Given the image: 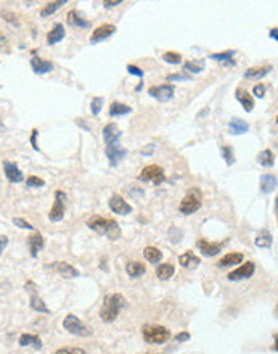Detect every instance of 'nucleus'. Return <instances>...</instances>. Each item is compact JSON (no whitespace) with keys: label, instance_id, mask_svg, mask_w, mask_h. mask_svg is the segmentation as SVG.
<instances>
[{"label":"nucleus","instance_id":"6","mask_svg":"<svg viewBox=\"0 0 278 354\" xmlns=\"http://www.w3.org/2000/svg\"><path fill=\"white\" fill-rule=\"evenodd\" d=\"M139 181L141 182H153L156 186H159L166 181V176H164V171H162L161 166H156V165H151V166H146L141 169V172L139 174Z\"/></svg>","mask_w":278,"mask_h":354},{"label":"nucleus","instance_id":"22","mask_svg":"<svg viewBox=\"0 0 278 354\" xmlns=\"http://www.w3.org/2000/svg\"><path fill=\"white\" fill-rule=\"evenodd\" d=\"M277 187V176L275 174H264L261 177V192L272 193Z\"/></svg>","mask_w":278,"mask_h":354},{"label":"nucleus","instance_id":"53","mask_svg":"<svg viewBox=\"0 0 278 354\" xmlns=\"http://www.w3.org/2000/svg\"><path fill=\"white\" fill-rule=\"evenodd\" d=\"M7 44H8L7 37H5V36H3L2 33H0V47H2V45H7Z\"/></svg>","mask_w":278,"mask_h":354},{"label":"nucleus","instance_id":"48","mask_svg":"<svg viewBox=\"0 0 278 354\" xmlns=\"http://www.w3.org/2000/svg\"><path fill=\"white\" fill-rule=\"evenodd\" d=\"M121 3H122V0H111V2H109V0H104L103 7L104 8H113V7H118V5H121Z\"/></svg>","mask_w":278,"mask_h":354},{"label":"nucleus","instance_id":"12","mask_svg":"<svg viewBox=\"0 0 278 354\" xmlns=\"http://www.w3.org/2000/svg\"><path fill=\"white\" fill-rule=\"evenodd\" d=\"M114 33H116V26L114 24H102L93 29V33L90 36V42L92 44H98V42L111 37Z\"/></svg>","mask_w":278,"mask_h":354},{"label":"nucleus","instance_id":"37","mask_svg":"<svg viewBox=\"0 0 278 354\" xmlns=\"http://www.w3.org/2000/svg\"><path fill=\"white\" fill-rule=\"evenodd\" d=\"M68 23L72 24V26H79V28H90V23L88 21H84L79 15H77V12H70V15H68Z\"/></svg>","mask_w":278,"mask_h":354},{"label":"nucleus","instance_id":"3","mask_svg":"<svg viewBox=\"0 0 278 354\" xmlns=\"http://www.w3.org/2000/svg\"><path fill=\"white\" fill-rule=\"evenodd\" d=\"M145 341L151 343V345H162V343L169 341L171 332L169 329H166L164 325H156V324H148L141 329Z\"/></svg>","mask_w":278,"mask_h":354},{"label":"nucleus","instance_id":"43","mask_svg":"<svg viewBox=\"0 0 278 354\" xmlns=\"http://www.w3.org/2000/svg\"><path fill=\"white\" fill-rule=\"evenodd\" d=\"M55 354H86V353H84V350H79V348H60Z\"/></svg>","mask_w":278,"mask_h":354},{"label":"nucleus","instance_id":"35","mask_svg":"<svg viewBox=\"0 0 278 354\" xmlns=\"http://www.w3.org/2000/svg\"><path fill=\"white\" fill-rule=\"evenodd\" d=\"M31 308H33L34 311H37V313L50 314V309L47 308L44 299H42L40 297H37V295H33V297H31Z\"/></svg>","mask_w":278,"mask_h":354},{"label":"nucleus","instance_id":"26","mask_svg":"<svg viewBox=\"0 0 278 354\" xmlns=\"http://www.w3.org/2000/svg\"><path fill=\"white\" fill-rule=\"evenodd\" d=\"M272 70H274V68H272L270 65L261 66V68H249V70L244 73V77L246 79H261V77L269 75Z\"/></svg>","mask_w":278,"mask_h":354},{"label":"nucleus","instance_id":"32","mask_svg":"<svg viewBox=\"0 0 278 354\" xmlns=\"http://www.w3.org/2000/svg\"><path fill=\"white\" fill-rule=\"evenodd\" d=\"M233 56H235V50H227V52H222V54H212V55H209V58H211V60L224 61V63H227V65H230V66H235Z\"/></svg>","mask_w":278,"mask_h":354},{"label":"nucleus","instance_id":"44","mask_svg":"<svg viewBox=\"0 0 278 354\" xmlns=\"http://www.w3.org/2000/svg\"><path fill=\"white\" fill-rule=\"evenodd\" d=\"M2 17L8 21L10 24H15V26H19V21H18V17L17 15H13V13H10V12H3L2 13Z\"/></svg>","mask_w":278,"mask_h":354},{"label":"nucleus","instance_id":"23","mask_svg":"<svg viewBox=\"0 0 278 354\" xmlns=\"http://www.w3.org/2000/svg\"><path fill=\"white\" fill-rule=\"evenodd\" d=\"M243 260H244V256L241 255V253H228V255H225L224 258H220L217 266L219 267H230V266H235V264H240Z\"/></svg>","mask_w":278,"mask_h":354},{"label":"nucleus","instance_id":"8","mask_svg":"<svg viewBox=\"0 0 278 354\" xmlns=\"http://www.w3.org/2000/svg\"><path fill=\"white\" fill-rule=\"evenodd\" d=\"M175 89L171 84H162V86H155L148 89L150 97L156 98L158 102H169V100L174 97Z\"/></svg>","mask_w":278,"mask_h":354},{"label":"nucleus","instance_id":"39","mask_svg":"<svg viewBox=\"0 0 278 354\" xmlns=\"http://www.w3.org/2000/svg\"><path fill=\"white\" fill-rule=\"evenodd\" d=\"M162 60L171 63V65H179V63H182V55L177 54V52H166L162 55Z\"/></svg>","mask_w":278,"mask_h":354},{"label":"nucleus","instance_id":"24","mask_svg":"<svg viewBox=\"0 0 278 354\" xmlns=\"http://www.w3.org/2000/svg\"><path fill=\"white\" fill-rule=\"evenodd\" d=\"M228 129L233 135H240V134H244V132L249 130V124L240 118H233L228 123Z\"/></svg>","mask_w":278,"mask_h":354},{"label":"nucleus","instance_id":"11","mask_svg":"<svg viewBox=\"0 0 278 354\" xmlns=\"http://www.w3.org/2000/svg\"><path fill=\"white\" fill-rule=\"evenodd\" d=\"M256 271V266L254 262H244L243 266H240L238 269H235L228 274V280H233V282H238V280H244V279H249L251 276L254 274Z\"/></svg>","mask_w":278,"mask_h":354},{"label":"nucleus","instance_id":"51","mask_svg":"<svg viewBox=\"0 0 278 354\" xmlns=\"http://www.w3.org/2000/svg\"><path fill=\"white\" fill-rule=\"evenodd\" d=\"M7 245H8V239L5 235H2V237H0V255L3 253V250L7 248Z\"/></svg>","mask_w":278,"mask_h":354},{"label":"nucleus","instance_id":"17","mask_svg":"<svg viewBox=\"0 0 278 354\" xmlns=\"http://www.w3.org/2000/svg\"><path fill=\"white\" fill-rule=\"evenodd\" d=\"M31 66H33V71L35 75H47V73L53 71V63L42 60L39 56H34L33 60H31Z\"/></svg>","mask_w":278,"mask_h":354},{"label":"nucleus","instance_id":"20","mask_svg":"<svg viewBox=\"0 0 278 354\" xmlns=\"http://www.w3.org/2000/svg\"><path fill=\"white\" fill-rule=\"evenodd\" d=\"M28 245H29V250H31V255H33V258H35L39 255V251L44 248V245H45L44 237H42L39 232H37V234H34V235H31L28 239Z\"/></svg>","mask_w":278,"mask_h":354},{"label":"nucleus","instance_id":"38","mask_svg":"<svg viewBox=\"0 0 278 354\" xmlns=\"http://www.w3.org/2000/svg\"><path fill=\"white\" fill-rule=\"evenodd\" d=\"M220 155H222V158H224L225 163H227L228 166H232L233 163H235V155H233V149H232V147H228V145L220 147Z\"/></svg>","mask_w":278,"mask_h":354},{"label":"nucleus","instance_id":"29","mask_svg":"<svg viewBox=\"0 0 278 354\" xmlns=\"http://www.w3.org/2000/svg\"><path fill=\"white\" fill-rule=\"evenodd\" d=\"M19 345L21 346H34L35 350H40V348H42V341H40L39 336L24 334V335L19 336Z\"/></svg>","mask_w":278,"mask_h":354},{"label":"nucleus","instance_id":"1","mask_svg":"<svg viewBox=\"0 0 278 354\" xmlns=\"http://www.w3.org/2000/svg\"><path fill=\"white\" fill-rule=\"evenodd\" d=\"M125 306V298L121 293H113L104 297L102 309H100V317H102L103 322L106 324H111V322L116 320V317L119 316L121 311L124 309Z\"/></svg>","mask_w":278,"mask_h":354},{"label":"nucleus","instance_id":"25","mask_svg":"<svg viewBox=\"0 0 278 354\" xmlns=\"http://www.w3.org/2000/svg\"><path fill=\"white\" fill-rule=\"evenodd\" d=\"M125 272H127L129 277H141L143 274L146 272V267L145 264H141L139 261H132V262H127V266H125Z\"/></svg>","mask_w":278,"mask_h":354},{"label":"nucleus","instance_id":"18","mask_svg":"<svg viewBox=\"0 0 278 354\" xmlns=\"http://www.w3.org/2000/svg\"><path fill=\"white\" fill-rule=\"evenodd\" d=\"M235 97H237V100L241 103V107L244 108V112L251 113L254 110V98L251 97L248 91H243V89H237V92H235Z\"/></svg>","mask_w":278,"mask_h":354},{"label":"nucleus","instance_id":"13","mask_svg":"<svg viewBox=\"0 0 278 354\" xmlns=\"http://www.w3.org/2000/svg\"><path fill=\"white\" fill-rule=\"evenodd\" d=\"M3 169H5V177L8 179L10 182L13 184H19L24 181V176L21 172V169L15 165L12 161H3Z\"/></svg>","mask_w":278,"mask_h":354},{"label":"nucleus","instance_id":"46","mask_svg":"<svg viewBox=\"0 0 278 354\" xmlns=\"http://www.w3.org/2000/svg\"><path fill=\"white\" fill-rule=\"evenodd\" d=\"M166 79H167V81H190V76H185V75H169Z\"/></svg>","mask_w":278,"mask_h":354},{"label":"nucleus","instance_id":"42","mask_svg":"<svg viewBox=\"0 0 278 354\" xmlns=\"http://www.w3.org/2000/svg\"><path fill=\"white\" fill-rule=\"evenodd\" d=\"M13 224H15V225H18V227H21V229H28V230H33V229H34V225H33V224H29L28 221H24V219H21V218H15V219H13Z\"/></svg>","mask_w":278,"mask_h":354},{"label":"nucleus","instance_id":"33","mask_svg":"<svg viewBox=\"0 0 278 354\" xmlns=\"http://www.w3.org/2000/svg\"><path fill=\"white\" fill-rule=\"evenodd\" d=\"M258 161L261 166H265V168H270L275 165V155L272 153V150H264L259 153L258 156Z\"/></svg>","mask_w":278,"mask_h":354},{"label":"nucleus","instance_id":"9","mask_svg":"<svg viewBox=\"0 0 278 354\" xmlns=\"http://www.w3.org/2000/svg\"><path fill=\"white\" fill-rule=\"evenodd\" d=\"M104 153H106L108 160H109V165L113 168L118 166L119 161H122L125 156H127V150L124 149L122 145H119V142L116 144H109L106 145V149H104Z\"/></svg>","mask_w":278,"mask_h":354},{"label":"nucleus","instance_id":"52","mask_svg":"<svg viewBox=\"0 0 278 354\" xmlns=\"http://www.w3.org/2000/svg\"><path fill=\"white\" fill-rule=\"evenodd\" d=\"M153 150H155V145L151 144L148 147H145V150H141V155H151V153H153Z\"/></svg>","mask_w":278,"mask_h":354},{"label":"nucleus","instance_id":"31","mask_svg":"<svg viewBox=\"0 0 278 354\" xmlns=\"http://www.w3.org/2000/svg\"><path fill=\"white\" fill-rule=\"evenodd\" d=\"M130 112H132V108L121 102H113L111 107H109V116H122V114H129Z\"/></svg>","mask_w":278,"mask_h":354},{"label":"nucleus","instance_id":"36","mask_svg":"<svg viewBox=\"0 0 278 354\" xmlns=\"http://www.w3.org/2000/svg\"><path fill=\"white\" fill-rule=\"evenodd\" d=\"M204 60H196V61H185V65H183V68H185V71H190L193 73V75H199L201 71H204Z\"/></svg>","mask_w":278,"mask_h":354},{"label":"nucleus","instance_id":"16","mask_svg":"<svg viewBox=\"0 0 278 354\" xmlns=\"http://www.w3.org/2000/svg\"><path fill=\"white\" fill-rule=\"evenodd\" d=\"M198 248H199V251H201L204 256L211 258V256H216L217 253L222 250V243H212V242H208V240H198Z\"/></svg>","mask_w":278,"mask_h":354},{"label":"nucleus","instance_id":"19","mask_svg":"<svg viewBox=\"0 0 278 354\" xmlns=\"http://www.w3.org/2000/svg\"><path fill=\"white\" fill-rule=\"evenodd\" d=\"M63 39H65V26L61 23H56L53 26V29L47 34V44L55 45V44H58V42H61Z\"/></svg>","mask_w":278,"mask_h":354},{"label":"nucleus","instance_id":"10","mask_svg":"<svg viewBox=\"0 0 278 354\" xmlns=\"http://www.w3.org/2000/svg\"><path fill=\"white\" fill-rule=\"evenodd\" d=\"M109 209L119 216H125V214L132 213V206L125 202L122 197H119V195H113V197L109 198Z\"/></svg>","mask_w":278,"mask_h":354},{"label":"nucleus","instance_id":"40","mask_svg":"<svg viewBox=\"0 0 278 354\" xmlns=\"http://www.w3.org/2000/svg\"><path fill=\"white\" fill-rule=\"evenodd\" d=\"M102 107H103V97H95L92 98V103H90V110H92V114H100L102 112Z\"/></svg>","mask_w":278,"mask_h":354},{"label":"nucleus","instance_id":"2","mask_svg":"<svg viewBox=\"0 0 278 354\" xmlns=\"http://www.w3.org/2000/svg\"><path fill=\"white\" fill-rule=\"evenodd\" d=\"M87 225L92 230H95L100 235H106L109 240H118L121 237V227L116 221L113 219H104L102 216H92L87 221Z\"/></svg>","mask_w":278,"mask_h":354},{"label":"nucleus","instance_id":"55","mask_svg":"<svg viewBox=\"0 0 278 354\" xmlns=\"http://www.w3.org/2000/svg\"><path fill=\"white\" fill-rule=\"evenodd\" d=\"M5 129V126H3V123H2V121H0V132H2Z\"/></svg>","mask_w":278,"mask_h":354},{"label":"nucleus","instance_id":"30","mask_svg":"<svg viewBox=\"0 0 278 354\" xmlns=\"http://www.w3.org/2000/svg\"><path fill=\"white\" fill-rule=\"evenodd\" d=\"M174 272H175V269H174V266H172L171 262L159 264L158 269H156V274H158V277H159L161 280H167V279H171L172 276H174Z\"/></svg>","mask_w":278,"mask_h":354},{"label":"nucleus","instance_id":"28","mask_svg":"<svg viewBox=\"0 0 278 354\" xmlns=\"http://www.w3.org/2000/svg\"><path fill=\"white\" fill-rule=\"evenodd\" d=\"M143 255L146 258V261H150L151 264H158L162 260V251L158 250L156 246H146L143 250Z\"/></svg>","mask_w":278,"mask_h":354},{"label":"nucleus","instance_id":"21","mask_svg":"<svg viewBox=\"0 0 278 354\" xmlns=\"http://www.w3.org/2000/svg\"><path fill=\"white\" fill-rule=\"evenodd\" d=\"M179 262H180V266L182 267H185V269H191V267H196L199 262H201V260L195 255L193 251H185L183 255L179 256Z\"/></svg>","mask_w":278,"mask_h":354},{"label":"nucleus","instance_id":"54","mask_svg":"<svg viewBox=\"0 0 278 354\" xmlns=\"http://www.w3.org/2000/svg\"><path fill=\"white\" fill-rule=\"evenodd\" d=\"M270 37H272V39H274L275 42L278 40V36H277V28H274V29H272V31H270Z\"/></svg>","mask_w":278,"mask_h":354},{"label":"nucleus","instance_id":"7","mask_svg":"<svg viewBox=\"0 0 278 354\" xmlns=\"http://www.w3.org/2000/svg\"><path fill=\"white\" fill-rule=\"evenodd\" d=\"M65 203H66V193L58 190V192L55 193V203L52 206L50 214H49L50 221L58 223V221L63 219V216H65Z\"/></svg>","mask_w":278,"mask_h":354},{"label":"nucleus","instance_id":"45","mask_svg":"<svg viewBox=\"0 0 278 354\" xmlns=\"http://www.w3.org/2000/svg\"><path fill=\"white\" fill-rule=\"evenodd\" d=\"M127 71L130 73V75H134V76H139L143 79V71L140 70L139 66H134V65H127Z\"/></svg>","mask_w":278,"mask_h":354},{"label":"nucleus","instance_id":"49","mask_svg":"<svg viewBox=\"0 0 278 354\" xmlns=\"http://www.w3.org/2000/svg\"><path fill=\"white\" fill-rule=\"evenodd\" d=\"M37 134H39L37 129H34V130H33V135H31V144H33V149H34L35 151H39L37 142H35V140H37Z\"/></svg>","mask_w":278,"mask_h":354},{"label":"nucleus","instance_id":"5","mask_svg":"<svg viewBox=\"0 0 278 354\" xmlns=\"http://www.w3.org/2000/svg\"><path fill=\"white\" fill-rule=\"evenodd\" d=\"M199 208H201V193H199L198 190H190L179 205L180 213L187 214V216L196 213Z\"/></svg>","mask_w":278,"mask_h":354},{"label":"nucleus","instance_id":"27","mask_svg":"<svg viewBox=\"0 0 278 354\" xmlns=\"http://www.w3.org/2000/svg\"><path fill=\"white\" fill-rule=\"evenodd\" d=\"M256 246H259V248H270L272 246V243H274V239H272V234L269 230H261L258 237H256Z\"/></svg>","mask_w":278,"mask_h":354},{"label":"nucleus","instance_id":"47","mask_svg":"<svg viewBox=\"0 0 278 354\" xmlns=\"http://www.w3.org/2000/svg\"><path fill=\"white\" fill-rule=\"evenodd\" d=\"M254 95H256V97H259V98L264 97V95H265L264 84H258V86H254Z\"/></svg>","mask_w":278,"mask_h":354},{"label":"nucleus","instance_id":"41","mask_svg":"<svg viewBox=\"0 0 278 354\" xmlns=\"http://www.w3.org/2000/svg\"><path fill=\"white\" fill-rule=\"evenodd\" d=\"M26 186L31 187V188H39V187H44L45 182L42 181L40 177H35V176H29L28 181H26Z\"/></svg>","mask_w":278,"mask_h":354},{"label":"nucleus","instance_id":"56","mask_svg":"<svg viewBox=\"0 0 278 354\" xmlns=\"http://www.w3.org/2000/svg\"><path fill=\"white\" fill-rule=\"evenodd\" d=\"M143 354H156V353H143Z\"/></svg>","mask_w":278,"mask_h":354},{"label":"nucleus","instance_id":"4","mask_svg":"<svg viewBox=\"0 0 278 354\" xmlns=\"http://www.w3.org/2000/svg\"><path fill=\"white\" fill-rule=\"evenodd\" d=\"M63 327H65L70 334L77 335V336H90L92 335V330L88 329L82 320L77 319L74 314H68L65 317V320H63Z\"/></svg>","mask_w":278,"mask_h":354},{"label":"nucleus","instance_id":"15","mask_svg":"<svg viewBox=\"0 0 278 354\" xmlns=\"http://www.w3.org/2000/svg\"><path fill=\"white\" fill-rule=\"evenodd\" d=\"M121 135H122V132H121V129L114 123H109L108 126H104V129H103V140H104V144H106V145L116 144V142H119V137Z\"/></svg>","mask_w":278,"mask_h":354},{"label":"nucleus","instance_id":"50","mask_svg":"<svg viewBox=\"0 0 278 354\" xmlns=\"http://www.w3.org/2000/svg\"><path fill=\"white\" fill-rule=\"evenodd\" d=\"M187 340H190V334L188 332H182V334L175 335V341H187Z\"/></svg>","mask_w":278,"mask_h":354},{"label":"nucleus","instance_id":"14","mask_svg":"<svg viewBox=\"0 0 278 354\" xmlns=\"http://www.w3.org/2000/svg\"><path fill=\"white\" fill-rule=\"evenodd\" d=\"M52 269H55L56 272L61 274L65 279H76V277H79V271L72 266V264L70 262H65V261H58V262H53L50 266Z\"/></svg>","mask_w":278,"mask_h":354},{"label":"nucleus","instance_id":"34","mask_svg":"<svg viewBox=\"0 0 278 354\" xmlns=\"http://www.w3.org/2000/svg\"><path fill=\"white\" fill-rule=\"evenodd\" d=\"M63 5H66V0H60V2H50V3H47L45 7L40 10V17L42 18L50 17V15H53L60 7H63Z\"/></svg>","mask_w":278,"mask_h":354}]
</instances>
